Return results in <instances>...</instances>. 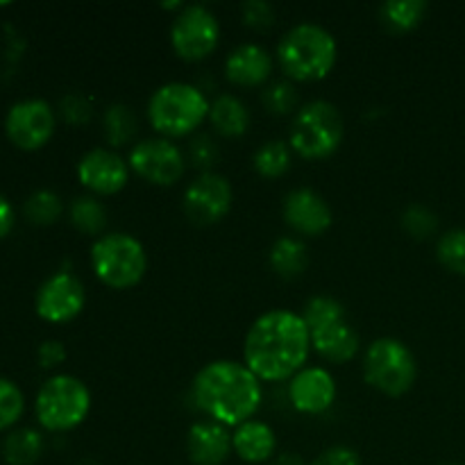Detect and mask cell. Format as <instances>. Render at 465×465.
<instances>
[{
	"instance_id": "obj_1",
	"label": "cell",
	"mask_w": 465,
	"mask_h": 465,
	"mask_svg": "<svg viewBox=\"0 0 465 465\" xmlns=\"http://www.w3.org/2000/svg\"><path fill=\"white\" fill-rule=\"evenodd\" d=\"M312 348V334L302 316L268 312L259 316L245 336V366L263 381H282L302 371Z\"/></svg>"
},
{
	"instance_id": "obj_2",
	"label": "cell",
	"mask_w": 465,
	"mask_h": 465,
	"mask_svg": "<svg viewBox=\"0 0 465 465\" xmlns=\"http://www.w3.org/2000/svg\"><path fill=\"white\" fill-rule=\"evenodd\" d=\"M193 398L198 407L225 427L252 420L262 404V384L248 366L236 361H212L195 375Z\"/></svg>"
},
{
	"instance_id": "obj_3",
	"label": "cell",
	"mask_w": 465,
	"mask_h": 465,
	"mask_svg": "<svg viewBox=\"0 0 465 465\" xmlns=\"http://www.w3.org/2000/svg\"><path fill=\"white\" fill-rule=\"evenodd\" d=\"M282 68L291 80L316 82L330 75L336 64V41L316 23H300L286 32L277 48Z\"/></svg>"
},
{
	"instance_id": "obj_4",
	"label": "cell",
	"mask_w": 465,
	"mask_h": 465,
	"mask_svg": "<svg viewBox=\"0 0 465 465\" xmlns=\"http://www.w3.org/2000/svg\"><path fill=\"white\" fill-rule=\"evenodd\" d=\"M209 100L186 82L159 86L148 103L150 125L166 136H186L209 116Z\"/></svg>"
},
{
	"instance_id": "obj_5",
	"label": "cell",
	"mask_w": 465,
	"mask_h": 465,
	"mask_svg": "<svg viewBox=\"0 0 465 465\" xmlns=\"http://www.w3.org/2000/svg\"><path fill=\"white\" fill-rule=\"evenodd\" d=\"M91 268L109 289H132L148 271L143 245L130 234L100 236L91 248Z\"/></svg>"
},
{
	"instance_id": "obj_6",
	"label": "cell",
	"mask_w": 465,
	"mask_h": 465,
	"mask_svg": "<svg viewBox=\"0 0 465 465\" xmlns=\"http://www.w3.org/2000/svg\"><path fill=\"white\" fill-rule=\"evenodd\" d=\"M343 141V116L327 100L304 104L291 127V150L304 159H325Z\"/></svg>"
},
{
	"instance_id": "obj_7",
	"label": "cell",
	"mask_w": 465,
	"mask_h": 465,
	"mask_svg": "<svg viewBox=\"0 0 465 465\" xmlns=\"http://www.w3.org/2000/svg\"><path fill=\"white\" fill-rule=\"evenodd\" d=\"M91 393L71 375L50 377L36 395V418L50 431L75 430L89 416Z\"/></svg>"
},
{
	"instance_id": "obj_8",
	"label": "cell",
	"mask_w": 465,
	"mask_h": 465,
	"mask_svg": "<svg viewBox=\"0 0 465 465\" xmlns=\"http://www.w3.org/2000/svg\"><path fill=\"white\" fill-rule=\"evenodd\" d=\"M363 377L380 393L398 398L413 386L418 377V363L411 350L398 339H380L366 350Z\"/></svg>"
},
{
	"instance_id": "obj_9",
	"label": "cell",
	"mask_w": 465,
	"mask_h": 465,
	"mask_svg": "<svg viewBox=\"0 0 465 465\" xmlns=\"http://www.w3.org/2000/svg\"><path fill=\"white\" fill-rule=\"evenodd\" d=\"M221 25L218 18L203 5H189L175 16L171 27V44L184 62H200L216 50Z\"/></svg>"
},
{
	"instance_id": "obj_10",
	"label": "cell",
	"mask_w": 465,
	"mask_h": 465,
	"mask_svg": "<svg viewBox=\"0 0 465 465\" xmlns=\"http://www.w3.org/2000/svg\"><path fill=\"white\" fill-rule=\"evenodd\" d=\"M232 184L218 173H203L184 193V213L195 225H213L227 216L232 207Z\"/></svg>"
},
{
	"instance_id": "obj_11",
	"label": "cell",
	"mask_w": 465,
	"mask_h": 465,
	"mask_svg": "<svg viewBox=\"0 0 465 465\" xmlns=\"http://www.w3.org/2000/svg\"><path fill=\"white\" fill-rule=\"evenodd\" d=\"M5 130L14 145L36 150L50 141L54 132V114L45 100L30 98L12 104L5 118Z\"/></svg>"
},
{
	"instance_id": "obj_12",
	"label": "cell",
	"mask_w": 465,
	"mask_h": 465,
	"mask_svg": "<svg viewBox=\"0 0 465 465\" xmlns=\"http://www.w3.org/2000/svg\"><path fill=\"white\" fill-rule=\"evenodd\" d=\"M130 166L150 184L171 186L184 173V157L168 139H148L132 148Z\"/></svg>"
},
{
	"instance_id": "obj_13",
	"label": "cell",
	"mask_w": 465,
	"mask_h": 465,
	"mask_svg": "<svg viewBox=\"0 0 465 465\" xmlns=\"http://www.w3.org/2000/svg\"><path fill=\"white\" fill-rule=\"evenodd\" d=\"M86 293L82 282L71 272H57L41 284L35 307L44 321L68 322L84 309Z\"/></svg>"
},
{
	"instance_id": "obj_14",
	"label": "cell",
	"mask_w": 465,
	"mask_h": 465,
	"mask_svg": "<svg viewBox=\"0 0 465 465\" xmlns=\"http://www.w3.org/2000/svg\"><path fill=\"white\" fill-rule=\"evenodd\" d=\"M77 175L80 182L89 191L100 195H114L121 189H125L130 168L125 159L118 157L114 150L95 148L89 150L77 163Z\"/></svg>"
},
{
	"instance_id": "obj_15",
	"label": "cell",
	"mask_w": 465,
	"mask_h": 465,
	"mask_svg": "<svg viewBox=\"0 0 465 465\" xmlns=\"http://www.w3.org/2000/svg\"><path fill=\"white\" fill-rule=\"evenodd\" d=\"M284 221L300 234L318 236L330 230L331 209L316 191L295 189L284 198Z\"/></svg>"
},
{
	"instance_id": "obj_16",
	"label": "cell",
	"mask_w": 465,
	"mask_h": 465,
	"mask_svg": "<svg viewBox=\"0 0 465 465\" xmlns=\"http://www.w3.org/2000/svg\"><path fill=\"white\" fill-rule=\"evenodd\" d=\"M289 398L298 411L312 416L325 413L336 398L334 377L325 368H304L291 380Z\"/></svg>"
},
{
	"instance_id": "obj_17",
	"label": "cell",
	"mask_w": 465,
	"mask_h": 465,
	"mask_svg": "<svg viewBox=\"0 0 465 465\" xmlns=\"http://www.w3.org/2000/svg\"><path fill=\"white\" fill-rule=\"evenodd\" d=\"M189 459L195 465H223L230 457L232 434L218 422H195L186 439Z\"/></svg>"
},
{
	"instance_id": "obj_18",
	"label": "cell",
	"mask_w": 465,
	"mask_h": 465,
	"mask_svg": "<svg viewBox=\"0 0 465 465\" xmlns=\"http://www.w3.org/2000/svg\"><path fill=\"white\" fill-rule=\"evenodd\" d=\"M272 59L266 48L257 44H243L230 53L225 62L227 80L239 86H259L271 77Z\"/></svg>"
},
{
	"instance_id": "obj_19",
	"label": "cell",
	"mask_w": 465,
	"mask_h": 465,
	"mask_svg": "<svg viewBox=\"0 0 465 465\" xmlns=\"http://www.w3.org/2000/svg\"><path fill=\"white\" fill-rule=\"evenodd\" d=\"M232 448L236 457L245 463H263L275 454V431L262 420H248L236 427L232 436Z\"/></svg>"
},
{
	"instance_id": "obj_20",
	"label": "cell",
	"mask_w": 465,
	"mask_h": 465,
	"mask_svg": "<svg viewBox=\"0 0 465 465\" xmlns=\"http://www.w3.org/2000/svg\"><path fill=\"white\" fill-rule=\"evenodd\" d=\"M312 345L330 363H348L359 352V334L348 321L318 330L312 334Z\"/></svg>"
},
{
	"instance_id": "obj_21",
	"label": "cell",
	"mask_w": 465,
	"mask_h": 465,
	"mask_svg": "<svg viewBox=\"0 0 465 465\" xmlns=\"http://www.w3.org/2000/svg\"><path fill=\"white\" fill-rule=\"evenodd\" d=\"M209 121L223 136H241L245 134L250 125L248 107L241 103L236 95L223 94L209 104Z\"/></svg>"
},
{
	"instance_id": "obj_22",
	"label": "cell",
	"mask_w": 465,
	"mask_h": 465,
	"mask_svg": "<svg viewBox=\"0 0 465 465\" xmlns=\"http://www.w3.org/2000/svg\"><path fill=\"white\" fill-rule=\"evenodd\" d=\"M271 266L284 280H293L300 277L309 266V252L307 245L302 241L293 239V236H282L272 243L271 248Z\"/></svg>"
},
{
	"instance_id": "obj_23",
	"label": "cell",
	"mask_w": 465,
	"mask_h": 465,
	"mask_svg": "<svg viewBox=\"0 0 465 465\" xmlns=\"http://www.w3.org/2000/svg\"><path fill=\"white\" fill-rule=\"evenodd\" d=\"M427 14L425 0H389L380 7V21L391 32H409L420 25Z\"/></svg>"
},
{
	"instance_id": "obj_24",
	"label": "cell",
	"mask_w": 465,
	"mask_h": 465,
	"mask_svg": "<svg viewBox=\"0 0 465 465\" xmlns=\"http://www.w3.org/2000/svg\"><path fill=\"white\" fill-rule=\"evenodd\" d=\"M44 452V439L35 430H16L5 439L3 457L9 465H32Z\"/></svg>"
},
{
	"instance_id": "obj_25",
	"label": "cell",
	"mask_w": 465,
	"mask_h": 465,
	"mask_svg": "<svg viewBox=\"0 0 465 465\" xmlns=\"http://www.w3.org/2000/svg\"><path fill=\"white\" fill-rule=\"evenodd\" d=\"M252 163L254 171L262 177H268V180L282 177L291 168V145L286 141H266L254 153Z\"/></svg>"
},
{
	"instance_id": "obj_26",
	"label": "cell",
	"mask_w": 465,
	"mask_h": 465,
	"mask_svg": "<svg viewBox=\"0 0 465 465\" xmlns=\"http://www.w3.org/2000/svg\"><path fill=\"white\" fill-rule=\"evenodd\" d=\"M302 321L309 327V334H313V331L325 330L334 322L345 321V307L330 295H316L304 304Z\"/></svg>"
},
{
	"instance_id": "obj_27",
	"label": "cell",
	"mask_w": 465,
	"mask_h": 465,
	"mask_svg": "<svg viewBox=\"0 0 465 465\" xmlns=\"http://www.w3.org/2000/svg\"><path fill=\"white\" fill-rule=\"evenodd\" d=\"M71 223L84 234H100L107 225V209L94 195H80L71 204Z\"/></svg>"
},
{
	"instance_id": "obj_28",
	"label": "cell",
	"mask_w": 465,
	"mask_h": 465,
	"mask_svg": "<svg viewBox=\"0 0 465 465\" xmlns=\"http://www.w3.org/2000/svg\"><path fill=\"white\" fill-rule=\"evenodd\" d=\"M136 118L125 104H112L104 112V136L112 145H123L134 136Z\"/></svg>"
},
{
	"instance_id": "obj_29",
	"label": "cell",
	"mask_w": 465,
	"mask_h": 465,
	"mask_svg": "<svg viewBox=\"0 0 465 465\" xmlns=\"http://www.w3.org/2000/svg\"><path fill=\"white\" fill-rule=\"evenodd\" d=\"M25 216L36 225H53L62 216V200L54 191L41 189L35 191L25 200Z\"/></svg>"
},
{
	"instance_id": "obj_30",
	"label": "cell",
	"mask_w": 465,
	"mask_h": 465,
	"mask_svg": "<svg viewBox=\"0 0 465 465\" xmlns=\"http://www.w3.org/2000/svg\"><path fill=\"white\" fill-rule=\"evenodd\" d=\"M436 257L448 271L465 275V230H452L440 236Z\"/></svg>"
},
{
	"instance_id": "obj_31",
	"label": "cell",
	"mask_w": 465,
	"mask_h": 465,
	"mask_svg": "<svg viewBox=\"0 0 465 465\" xmlns=\"http://www.w3.org/2000/svg\"><path fill=\"white\" fill-rule=\"evenodd\" d=\"M23 409H25V400H23L21 389L14 381L0 377V431L12 427L23 416Z\"/></svg>"
},
{
	"instance_id": "obj_32",
	"label": "cell",
	"mask_w": 465,
	"mask_h": 465,
	"mask_svg": "<svg viewBox=\"0 0 465 465\" xmlns=\"http://www.w3.org/2000/svg\"><path fill=\"white\" fill-rule=\"evenodd\" d=\"M402 227L407 234H411L413 239H427L436 232L439 221H436V213L430 212L422 204H411L407 212L402 213Z\"/></svg>"
},
{
	"instance_id": "obj_33",
	"label": "cell",
	"mask_w": 465,
	"mask_h": 465,
	"mask_svg": "<svg viewBox=\"0 0 465 465\" xmlns=\"http://www.w3.org/2000/svg\"><path fill=\"white\" fill-rule=\"evenodd\" d=\"M263 104L271 114H289L293 112L298 104V91L291 82H272L266 91H263Z\"/></svg>"
},
{
	"instance_id": "obj_34",
	"label": "cell",
	"mask_w": 465,
	"mask_h": 465,
	"mask_svg": "<svg viewBox=\"0 0 465 465\" xmlns=\"http://www.w3.org/2000/svg\"><path fill=\"white\" fill-rule=\"evenodd\" d=\"M241 12H243L245 25L254 27V30H263V27H271L275 23V9L263 0H248V3H243Z\"/></svg>"
},
{
	"instance_id": "obj_35",
	"label": "cell",
	"mask_w": 465,
	"mask_h": 465,
	"mask_svg": "<svg viewBox=\"0 0 465 465\" xmlns=\"http://www.w3.org/2000/svg\"><path fill=\"white\" fill-rule=\"evenodd\" d=\"M189 154H191V163L195 168H203L204 173H209L207 168L213 166V162L218 159V148L207 134H198L189 145Z\"/></svg>"
},
{
	"instance_id": "obj_36",
	"label": "cell",
	"mask_w": 465,
	"mask_h": 465,
	"mask_svg": "<svg viewBox=\"0 0 465 465\" xmlns=\"http://www.w3.org/2000/svg\"><path fill=\"white\" fill-rule=\"evenodd\" d=\"M309 465H361V459H359V454L352 448L336 445V448H330L322 454H318Z\"/></svg>"
},
{
	"instance_id": "obj_37",
	"label": "cell",
	"mask_w": 465,
	"mask_h": 465,
	"mask_svg": "<svg viewBox=\"0 0 465 465\" xmlns=\"http://www.w3.org/2000/svg\"><path fill=\"white\" fill-rule=\"evenodd\" d=\"M62 112L68 123H73V125H82V123H86L91 118V104L86 103L82 95H68V98H64L62 103Z\"/></svg>"
},
{
	"instance_id": "obj_38",
	"label": "cell",
	"mask_w": 465,
	"mask_h": 465,
	"mask_svg": "<svg viewBox=\"0 0 465 465\" xmlns=\"http://www.w3.org/2000/svg\"><path fill=\"white\" fill-rule=\"evenodd\" d=\"M64 359H66V350H64V345L59 343V341H45V343H41L39 348L41 366L54 368L59 366V363H64Z\"/></svg>"
},
{
	"instance_id": "obj_39",
	"label": "cell",
	"mask_w": 465,
	"mask_h": 465,
	"mask_svg": "<svg viewBox=\"0 0 465 465\" xmlns=\"http://www.w3.org/2000/svg\"><path fill=\"white\" fill-rule=\"evenodd\" d=\"M14 227V209L9 200L0 193V239L7 236Z\"/></svg>"
},
{
	"instance_id": "obj_40",
	"label": "cell",
	"mask_w": 465,
	"mask_h": 465,
	"mask_svg": "<svg viewBox=\"0 0 465 465\" xmlns=\"http://www.w3.org/2000/svg\"><path fill=\"white\" fill-rule=\"evenodd\" d=\"M275 465H304V461L298 457V454H282V457L275 461Z\"/></svg>"
}]
</instances>
